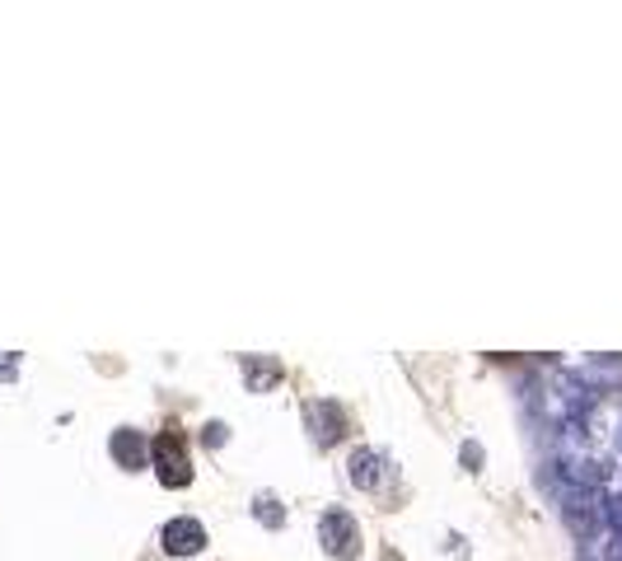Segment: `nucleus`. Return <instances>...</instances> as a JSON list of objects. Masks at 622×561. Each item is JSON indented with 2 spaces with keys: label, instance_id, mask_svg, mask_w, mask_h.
<instances>
[{
  "label": "nucleus",
  "instance_id": "nucleus-15",
  "mask_svg": "<svg viewBox=\"0 0 622 561\" xmlns=\"http://www.w3.org/2000/svg\"><path fill=\"white\" fill-rule=\"evenodd\" d=\"M613 440H618V449H622V416H618V435H613Z\"/></svg>",
  "mask_w": 622,
  "mask_h": 561
},
{
  "label": "nucleus",
  "instance_id": "nucleus-11",
  "mask_svg": "<svg viewBox=\"0 0 622 561\" xmlns=\"http://www.w3.org/2000/svg\"><path fill=\"white\" fill-rule=\"evenodd\" d=\"M603 529L622 534V491H613V496H603Z\"/></svg>",
  "mask_w": 622,
  "mask_h": 561
},
{
  "label": "nucleus",
  "instance_id": "nucleus-1",
  "mask_svg": "<svg viewBox=\"0 0 622 561\" xmlns=\"http://www.w3.org/2000/svg\"><path fill=\"white\" fill-rule=\"evenodd\" d=\"M150 468H154V478H160L169 491H174V486L183 491L187 482H193V459H187V445H183V435L174 426L150 440Z\"/></svg>",
  "mask_w": 622,
  "mask_h": 561
},
{
  "label": "nucleus",
  "instance_id": "nucleus-6",
  "mask_svg": "<svg viewBox=\"0 0 622 561\" xmlns=\"http://www.w3.org/2000/svg\"><path fill=\"white\" fill-rule=\"evenodd\" d=\"M160 542H164V552H169V557H197V552L206 548V529H201V519L178 515V519H169V524H164Z\"/></svg>",
  "mask_w": 622,
  "mask_h": 561
},
{
  "label": "nucleus",
  "instance_id": "nucleus-5",
  "mask_svg": "<svg viewBox=\"0 0 622 561\" xmlns=\"http://www.w3.org/2000/svg\"><path fill=\"white\" fill-rule=\"evenodd\" d=\"M304 416H309V435H314V445H323V449H333L342 440V431H347V412H342V402H333V398L309 402Z\"/></svg>",
  "mask_w": 622,
  "mask_h": 561
},
{
  "label": "nucleus",
  "instance_id": "nucleus-9",
  "mask_svg": "<svg viewBox=\"0 0 622 561\" xmlns=\"http://www.w3.org/2000/svg\"><path fill=\"white\" fill-rule=\"evenodd\" d=\"M576 379L585 383V389H613V383H622V360H603V356H595V360H585V365H580Z\"/></svg>",
  "mask_w": 622,
  "mask_h": 561
},
{
  "label": "nucleus",
  "instance_id": "nucleus-14",
  "mask_svg": "<svg viewBox=\"0 0 622 561\" xmlns=\"http://www.w3.org/2000/svg\"><path fill=\"white\" fill-rule=\"evenodd\" d=\"M14 375H20V351H0V379H14Z\"/></svg>",
  "mask_w": 622,
  "mask_h": 561
},
{
  "label": "nucleus",
  "instance_id": "nucleus-13",
  "mask_svg": "<svg viewBox=\"0 0 622 561\" xmlns=\"http://www.w3.org/2000/svg\"><path fill=\"white\" fill-rule=\"evenodd\" d=\"M459 459H463V468H469V472H482V463H487V454H482V445H477V440H463Z\"/></svg>",
  "mask_w": 622,
  "mask_h": 561
},
{
  "label": "nucleus",
  "instance_id": "nucleus-10",
  "mask_svg": "<svg viewBox=\"0 0 622 561\" xmlns=\"http://www.w3.org/2000/svg\"><path fill=\"white\" fill-rule=\"evenodd\" d=\"M253 519H257V524H267V529H281V524H286L281 501H276L272 491H257V496H253Z\"/></svg>",
  "mask_w": 622,
  "mask_h": 561
},
{
  "label": "nucleus",
  "instance_id": "nucleus-7",
  "mask_svg": "<svg viewBox=\"0 0 622 561\" xmlns=\"http://www.w3.org/2000/svg\"><path fill=\"white\" fill-rule=\"evenodd\" d=\"M108 454H113V463L123 468V472H141V468L150 463V445H146V435H141V431H131V426H117V431H113Z\"/></svg>",
  "mask_w": 622,
  "mask_h": 561
},
{
  "label": "nucleus",
  "instance_id": "nucleus-4",
  "mask_svg": "<svg viewBox=\"0 0 622 561\" xmlns=\"http://www.w3.org/2000/svg\"><path fill=\"white\" fill-rule=\"evenodd\" d=\"M347 478L356 491H384L393 482V463H389V454L384 449H370V445H360L352 449V459H347Z\"/></svg>",
  "mask_w": 622,
  "mask_h": 561
},
{
  "label": "nucleus",
  "instance_id": "nucleus-8",
  "mask_svg": "<svg viewBox=\"0 0 622 561\" xmlns=\"http://www.w3.org/2000/svg\"><path fill=\"white\" fill-rule=\"evenodd\" d=\"M244 383L249 393H272L281 383V360L276 356H244Z\"/></svg>",
  "mask_w": 622,
  "mask_h": 561
},
{
  "label": "nucleus",
  "instance_id": "nucleus-3",
  "mask_svg": "<svg viewBox=\"0 0 622 561\" xmlns=\"http://www.w3.org/2000/svg\"><path fill=\"white\" fill-rule=\"evenodd\" d=\"M562 519L576 538L595 542L603 534V496L599 491H566L562 496Z\"/></svg>",
  "mask_w": 622,
  "mask_h": 561
},
{
  "label": "nucleus",
  "instance_id": "nucleus-12",
  "mask_svg": "<svg viewBox=\"0 0 622 561\" xmlns=\"http://www.w3.org/2000/svg\"><path fill=\"white\" fill-rule=\"evenodd\" d=\"M224 440H230V431H224V421H206V426H201V445H206V449H220Z\"/></svg>",
  "mask_w": 622,
  "mask_h": 561
},
{
  "label": "nucleus",
  "instance_id": "nucleus-2",
  "mask_svg": "<svg viewBox=\"0 0 622 561\" xmlns=\"http://www.w3.org/2000/svg\"><path fill=\"white\" fill-rule=\"evenodd\" d=\"M319 542H323L327 557L356 561L360 548H366V534H360L356 515H347V511H323V519H319Z\"/></svg>",
  "mask_w": 622,
  "mask_h": 561
}]
</instances>
